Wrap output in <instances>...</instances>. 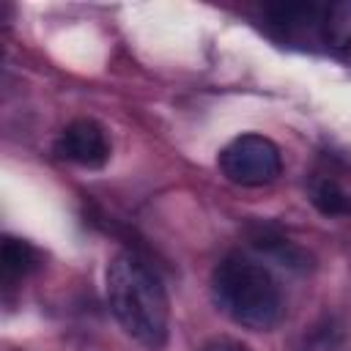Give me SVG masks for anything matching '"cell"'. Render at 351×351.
Returning a JSON list of instances; mask_svg holds the SVG:
<instances>
[{
	"label": "cell",
	"mask_w": 351,
	"mask_h": 351,
	"mask_svg": "<svg viewBox=\"0 0 351 351\" xmlns=\"http://www.w3.org/2000/svg\"><path fill=\"white\" fill-rule=\"evenodd\" d=\"M321 41L329 44L332 49L351 52V0L326 5L324 25H321Z\"/></svg>",
	"instance_id": "obj_7"
},
{
	"label": "cell",
	"mask_w": 351,
	"mask_h": 351,
	"mask_svg": "<svg viewBox=\"0 0 351 351\" xmlns=\"http://www.w3.org/2000/svg\"><path fill=\"white\" fill-rule=\"evenodd\" d=\"M107 302L118 324L140 346L156 351L167 343L170 302L159 274L134 252H118L107 266Z\"/></svg>",
	"instance_id": "obj_1"
},
{
	"label": "cell",
	"mask_w": 351,
	"mask_h": 351,
	"mask_svg": "<svg viewBox=\"0 0 351 351\" xmlns=\"http://www.w3.org/2000/svg\"><path fill=\"white\" fill-rule=\"evenodd\" d=\"M203 351H250V348L241 346V343H236V340H225V337H222V340H211Z\"/></svg>",
	"instance_id": "obj_9"
},
{
	"label": "cell",
	"mask_w": 351,
	"mask_h": 351,
	"mask_svg": "<svg viewBox=\"0 0 351 351\" xmlns=\"http://www.w3.org/2000/svg\"><path fill=\"white\" fill-rule=\"evenodd\" d=\"M55 151L63 159H69L80 167L96 170V167H104L107 159H110V137H107V129L99 121L77 118L60 132V137L55 143Z\"/></svg>",
	"instance_id": "obj_4"
},
{
	"label": "cell",
	"mask_w": 351,
	"mask_h": 351,
	"mask_svg": "<svg viewBox=\"0 0 351 351\" xmlns=\"http://www.w3.org/2000/svg\"><path fill=\"white\" fill-rule=\"evenodd\" d=\"M217 307L244 329L269 332L282 321L285 302L274 274L244 255H228L211 274Z\"/></svg>",
	"instance_id": "obj_2"
},
{
	"label": "cell",
	"mask_w": 351,
	"mask_h": 351,
	"mask_svg": "<svg viewBox=\"0 0 351 351\" xmlns=\"http://www.w3.org/2000/svg\"><path fill=\"white\" fill-rule=\"evenodd\" d=\"M326 5L315 3H274L266 5V19L274 30L282 33V38H299L304 33H315L321 38Z\"/></svg>",
	"instance_id": "obj_5"
},
{
	"label": "cell",
	"mask_w": 351,
	"mask_h": 351,
	"mask_svg": "<svg viewBox=\"0 0 351 351\" xmlns=\"http://www.w3.org/2000/svg\"><path fill=\"white\" fill-rule=\"evenodd\" d=\"M313 203H315V208L321 214H329V217H335V214H351V197L332 178H318L313 184Z\"/></svg>",
	"instance_id": "obj_8"
},
{
	"label": "cell",
	"mask_w": 351,
	"mask_h": 351,
	"mask_svg": "<svg viewBox=\"0 0 351 351\" xmlns=\"http://www.w3.org/2000/svg\"><path fill=\"white\" fill-rule=\"evenodd\" d=\"M219 170L239 186H266L282 173V154L263 134H239L219 154Z\"/></svg>",
	"instance_id": "obj_3"
},
{
	"label": "cell",
	"mask_w": 351,
	"mask_h": 351,
	"mask_svg": "<svg viewBox=\"0 0 351 351\" xmlns=\"http://www.w3.org/2000/svg\"><path fill=\"white\" fill-rule=\"evenodd\" d=\"M36 266H38V252L33 250V244H27L25 239H16V236H5L3 239V247H0V269H3V277L5 280H22Z\"/></svg>",
	"instance_id": "obj_6"
}]
</instances>
